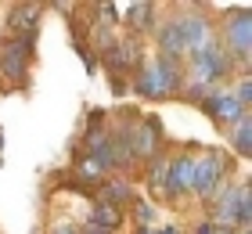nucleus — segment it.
<instances>
[{
  "mask_svg": "<svg viewBox=\"0 0 252 234\" xmlns=\"http://www.w3.org/2000/svg\"><path fill=\"white\" fill-rule=\"evenodd\" d=\"M220 173H223L220 159H202V162H194V166H191V184L188 187H194L198 195H209L216 187V180H220Z\"/></svg>",
  "mask_w": 252,
  "mask_h": 234,
  "instance_id": "1",
  "label": "nucleus"
},
{
  "mask_svg": "<svg viewBox=\"0 0 252 234\" xmlns=\"http://www.w3.org/2000/svg\"><path fill=\"white\" fill-rule=\"evenodd\" d=\"M0 58H4V72L11 79H18L22 72H26V58H29V40H7L4 51H0Z\"/></svg>",
  "mask_w": 252,
  "mask_h": 234,
  "instance_id": "2",
  "label": "nucleus"
},
{
  "mask_svg": "<svg viewBox=\"0 0 252 234\" xmlns=\"http://www.w3.org/2000/svg\"><path fill=\"white\" fill-rule=\"evenodd\" d=\"M205 112L216 115L220 123H231L238 112H242V104H238L231 94H213V98H205Z\"/></svg>",
  "mask_w": 252,
  "mask_h": 234,
  "instance_id": "3",
  "label": "nucleus"
},
{
  "mask_svg": "<svg viewBox=\"0 0 252 234\" xmlns=\"http://www.w3.org/2000/svg\"><path fill=\"white\" fill-rule=\"evenodd\" d=\"M227 43L234 47V51H249V11H242V15H234V22L227 26Z\"/></svg>",
  "mask_w": 252,
  "mask_h": 234,
  "instance_id": "4",
  "label": "nucleus"
},
{
  "mask_svg": "<svg viewBox=\"0 0 252 234\" xmlns=\"http://www.w3.org/2000/svg\"><path fill=\"white\" fill-rule=\"evenodd\" d=\"M191 166H194L191 159H177L173 166L166 169V184H169V191H180V187H188V184H191Z\"/></svg>",
  "mask_w": 252,
  "mask_h": 234,
  "instance_id": "5",
  "label": "nucleus"
},
{
  "mask_svg": "<svg viewBox=\"0 0 252 234\" xmlns=\"http://www.w3.org/2000/svg\"><path fill=\"white\" fill-rule=\"evenodd\" d=\"M36 18H40V7L36 4H26V7H15L11 11V29H32L36 26Z\"/></svg>",
  "mask_w": 252,
  "mask_h": 234,
  "instance_id": "6",
  "label": "nucleus"
},
{
  "mask_svg": "<svg viewBox=\"0 0 252 234\" xmlns=\"http://www.w3.org/2000/svg\"><path fill=\"white\" fill-rule=\"evenodd\" d=\"M162 51H169V54H180V51H184V36H180L177 22H169V26L162 29Z\"/></svg>",
  "mask_w": 252,
  "mask_h": 234,
  "instance_id": "7",
  "label": "nucleus"
},
{
  "mask_svg": "<svg viewBox=\"0 0 252 234\" xmlns=\"http://www.w3.org/2000/svg\"><path fill=\"white\" fill-rule=\"evenodd\" d=\"M238 151H242V155H249V123H245V119L238 123Z\"/></svg>",
  "mask_w": 252,
  "mask_h": 234,
  "instance_id": "8",
  "label": "nucleus"
},
{
  "mask_svg": "<svg viewBox=\"0 0 252 234\" xmlns=\"http://www.w3.org/2000/svg\"><path fill=\"white\" fill-rule=\"evenodd\" d=\"M97 224H112V227H116L119 213H116V209H97Z\"/></svg>",
  "mask_w": 252,
  "mask_h": 234,
  "instance_id": "9",
  "label": "nucleus"
},
{
  "mask_svg": "<svg viewBox=\"0 0 252 234\" xmlns=\"http://www.w3.org/2000/svg\"><path fill=\"white\" fill-rule=\"evenodd\" d=\"M133 11V22H148V15H152V4H137V7H130Z\"/></svg>",
  "mask_w": 252,
  "mask_h": 234,
  "instance_id": "10",
  "label": "nucleus"
}]
</instances>
